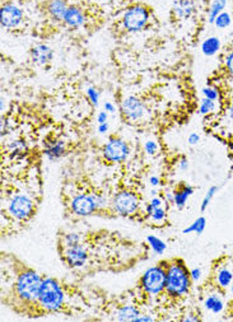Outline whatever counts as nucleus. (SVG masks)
<instances>
[{
    "instance_id": "28",
    "label": "nucleus",
    "mask_w": 233,
    "mask_h": 322,
    "mask_svg": "<svg viewBox=\"0 0 233 322\" xmlns=\"http://www.w3.org/2000/svg\"><path fill=\"white\" fill-rule=\"evenodd\" d=\"M219 191V187L218 186H212L208 190V193H206V195L204 196L203 199V203H201V207H200V209H201V211H205L206 208L209 207L210 201H212V199H213L214 196H216V193Z\"/></svg>"
},
{
    "instance_id": "9",
    "label": "nucleus",
    "mask_w": 233,
    "mask_h": 322,
    "mask_svg": "<svg viewBox=\"0 0 233 322\" xmlns=\"http://www.w3.org/2000/svg\"><path fill=\"white\" fill-rule=\"evenodd\" d=\"M71 211L78 217H89L98 210L93 193H79L70 201Z\"/></svg>"
},
{
    "instance_id": "26",
    "label": "nucleus",
    "mask_w": 233,
    "mask_h": 322,
    "mask_svg": "<svg viewBox=\"0 0 233 322\" xmlns=\"http://www.w3.org/2000/svg\"><path fill=\"white\" fill-rule=\"evenodd\" d=\"M216 107V101H212V99H208V98H205V97H204V98L201 99V102H200L199 113H200V115H203V116L209 115V113L214 112Z\"/></svg>"
},
{
    "instance_id": "21",
    "label": "nucleus",
    "mask_w": 233,
    "mask_h": 322,
    "mask_svg": "<svg viewBox=\"0 0 233 322\" xmlns=\"http://www.w3.org/2000/svg\"><path fill=\"white\" fill-rule=\"evenodd\" d=\"M138 316H140L139 309L130 305L122 306L116 311V319L118 321H135Z\"/></svg>"
},
{
    "instance_id": "33",
    "label": "nucleus",
    "mask_w": 233,
    "mask_h": 322,
    "mask_svg": "<svg viewBox=\"0 0 233 322\" xmlns=\"http://www.w3.org/2000/svg\"><path fill=\"white\" fill-rule=\"evenodd\" d=\"M144 150H146L147 154L153 156V154H155L157 150H158V145H157V143L153 142V140H148V142H146V144H144Z\"/></svg>"
},
{
    "instance_id": "5",
    "label": "nucleus",
    "mask_w": 233,
    "mask_h": 322,
    "mask_svg": "<svg viewBox=\"0 0 233 322\" xmlns=\"http://www.w3.org/2000/svg\"><path fill=\"white\" fill-rule=\"evenodd\" d=\"M149 22V10L143 5H133L122 14V27L128 32H140Z\"/></svg>"
},
{
    "instance_id": "11",
    "label": "nucleus",
    "mask_w": 233,
    "mask_h": 322,
    "mask_svg": "<svg viewBox=\"0 0 233 322\" xmlns=\"http://www.w3.org/2000/svg\"><path fill=\"white\" fill-rule=\"evenodd\" d=\"M23 22V12L16 4H4L0 9V23L7 30H14Z\"/></svg>"
},
{
    "instance_id": "19",
    "label": "nucleus",
    "mask_w": 233,
    "mask_h": 322,
    "mask_svg": "<svg viewBox=\"0 0 233 322\" xmlns=\"http://www.w3.org/2000/svg\"><path fill=\"white\" fill-rule=\"evenodd\" d=\"M68 8V4L65 0H50L48 4V13L56 22H63Z\"/></svg>"
},
{
    "instance_id": "49",
    "label": "nucleus",
    "mask_w": 233,
    "mask_h": 322,
    "mask_svg": "<svg viewBox=\"0 0 233 322\" xmlns=\"http://www.w3.org/2000/svg\"><path fill=\"white\" fill-rule=\"evenodd\" d=\"M232 246H233V243H232Z\"/></svg>"
},
{
    "instance_id": "20",
    "label": "nucleus",
    "mask_w": 233,
    "mask_h": 322,
    "mask_svg": "<svg viewBox=\"0 0 233 322\" xmlns=\"http://www.w3.org/2000/svg\"><path fill=\"white\" fill-rule=\"evenodd\" d=\"M65 148H67V145L63 140H54V142L49 143L48 146L45 148L44 153L49 160H59L60 157L65 154Z\"/></svg>"
},
{
    "instance_id": "13",
    "label": "nucleus",
    "mask_w": 233,
    "mask_h": 322,
    "mask_svg": "<svg viewBox=\"0 0 233 322\" xmlns=\"http://www.w3.org/2000/svg\"><path fill=\"white\" fill-rule=\"evenodd\" d=\"M214 285L220 290H227L230 289L231 284L233 282V265L228 262H222L219 265H216L213 273Z\"/></svg>"
},
{
    "instance_id": "4",
    "label": "nucleus",
    "mask_w": 233,
    "mask_h": 322,
    "mask_svg": "<svg viewBox=\"0 0 233 322\" xmlns=\"http://www.w3.org/2000/svg\"><path fill=\"white\" fill-rule=\"evenodd\" d=\"M166 268L165 264L161 262L157 266H152L149 268L144 274L142 275V278L139 280V285L143 289V292L148 295H158L166 290Z\"/></svg>"
},
{
    "instance_id": "7",
    "label": "nucleus",
    "mask_w": 233,
    "mask_h": 322,
    "mask_svg": "<svg viewBox=\"0 0 233 322\" xmlns=\"http://www.w3.org/2000/svg\"><path fill=\"white\" fill-rule=\"evenodd\" d=\"M8 209L14 218H17L19 221H27L28 218L32 217V214H33L34 203L27 195L18 193L12 197Z\"/></svg>"
},
{
    "instance_id": "43",
    "label": "nucleus",
    "mask_w": 233,
    "mask_h": 322,
    "mask_svg": "<svg viewBox=\"0 0 233 322\" xmlns=\"http://www.w3.org/2000/svg\"><path fill=\"white\" fill-rule=\"evenodd\" d=\"M180 168L183 171H186L187 168H189V162H187V160H186L185 157H183V160L180 161Z\"/></svg>"
},
{
    "instance_id": "15",
    "label": "nucleus",
    "mask_w": 233,
    "mask_h": 322,
    "mask_svg": "<svg viewBox=\"0 0 233 322\" xmlns=\"http://www.w3.org/2000/svg\"><path fill=\"white\" fill-rule=\"evenodd\" d=\"M31 58L34 64L46 65L54 58V51L51 50L48 45L38 44L31 50Z\"/></svg>"
},
{
    "instance_id": "8",
    "label": "nucleus",
    "mask_w": 233,
    "mask_h": 322,
    "mask_svg": "<svg viewBox=\"0 0 233 322\" xmlns=\"http://www.w3.org/2000/svg\"><path fill=\"white\" fill-rule=\"evenodd\" d=\"M130 154V148L120 138L112 136L103 146V157L110 162H124Z\"/></svg>"
},
{
    "instance_id": "12",
    "label": "nucleus",
    "mask_w": 233,
    "mask_h": 322,
    "mask_svg": "<svg viewBox=\"0 0 233 322\" xmlns=\"http://www.w3.org/2000/svg\"><path fill=\"white\" fill-rule=\"evenodd\" d=\"M65 262L70 268H82L85 265L88 260V252L85 247L81 243L70 244V246H64V252H63Z\"/></svg>"
},
{
    "instance_id": "38",
    "label": "nucleus",
    "mask_w": 233,
    "mask_h": 322,
    "mask_svg": "<svg viewBox=\"0 0 233 322\" xmlns=\"http://www.w3.org/2000/svg\"><path fill=\"white\" fill-rule=\"evenodd\" d=\"M107 119H108L107 112H106V111L98 112V115H97V122H98V124H105V122H107Z\"/></svg>"
},
{
    "instance_id": "36",
    "label": "nucleus",
    "mask_w": 233,
    "mask_h": 322,
    "mask_svg": "<svg viewBox=\"0 0 233 322\" xmlns=\"http://www.w3.org/2000/svg\"><path fill=\"white\" fill-rule=\"evenodd\" d=\"M187 142H189L190 145H195L200 142V136L196 134V132H191L189 136H187Z\"/></svg>"
},
{
    "instance_id": "24",
    "label": "nucleus",
    "mask_w": 233,
    "mask_h": 322,
    "mask_svg": "<svg viewBox=\"0 0 233 322\" xmlns=\"http://www.w3.org/2000/svg\"><path fill=\"white\" fill-rule=\"evenodd\" d=\"M206 228V219L204 217H199L196 221H194L193 223L190 224L189 227H186L185 229H183V234H189V233H195V234H201Z\"/></svg>"
},
{
    "instance_id": "17",
    "label": "nucleus",
    "mask_w": 233,
    "mask_h": 322,
    "mask_svg": "<svg viewBox=\"0 0 233 322\" xmlns=\"http://www.w3.org/2000/svg\"><path fill=\"white\" fill-rule=\"evenodd\" d=\"M219 288H216V292L206 294L205 298H204V307H205V309H208L209 312L214 313V315H218V313H220L224 309L223 297L219 293Z\"/></svg>"
},
{
    "instance_id": "48",
    "label": "nucleus",
    "mask_w": 233,
    "mask_h": 322,
    "mask_svg": "<svg viewBox=\"0 0 233 322\" xmlns=\"http://www.w3.org/2000/svg\"><path fill=\"white\" fill-rule=\"evenodd\" d=\"M1 111H4V99H1Z\"/></svg>"
},
{
    "instance_id": "27",
    "label": "nucleus",
    "mask_w": 233,
    "mask_h": 322,
    "mask_svg": "<svg viewBox=\"0 0 233 322\" xmlns=\"http://www.w3.org/2000/svg\"><path fill=\"white\" fill-rule=\"evenodd\" d=\"M231 16L230 13H227V12H222V13L218 14V17L216 18L214 20V24H216V28H227L228 26H231Z\"/></svg>"
},
{
    "instance_id": "44",
    "label": "nucleus",
    "mask_w": 233,
    "mask_h": 322,
    "mask_svg": "<svg viewBox=\"0 0 233 322\" xmlns=\"http://www.w3.org/2000/svg\"><path fill=\"white\" fill-rule=\"evenodd\" d=\"M149 182H150V185H152V186L155 187V186H158L159 183H161V180H159L157 176H152L150 178H149Z\"/></svg>"
},
{
    "instance_id": "47",
    "label": "nucleus",
    "mask_w": 233,
    "mask_h": 322,
    "mask_svg": "<svg viewBox=\"0 0 233 322\" xmlns=\"http://www.w3.org/2000/svg\"><path fill=\"white\" fill-rule=\"evenodd\" d=\"M230 293H231V295L233 297V282H232V284H231V287H230Z\"/></svg>"
},
{
    "instance_id": "41",
    "label": "nucleus",
    "mask_w": 233,
    "mask_h": 322,
    "mask_svg": "<svg viewBox=\"0 0 233 322\" xmlns=\"http://www.w3.org/2000/svg\"><path fill=\"white\" fill-rule=\"evenodd\" d=\"M103 107H105V111L106 112H110V113H112V112H115V106L112 105L111 102H105V105H103Z\"/></svg>"
},
{
    "instance_id": "32",
    "label": "nucleus",
    "mask_w": 233,
    "mask_h": 322,
    "mask_svg": "<svg viewBox=\"0 0 233 322\" xmlns=\"http://www.w3.org/2000/svg\"><path fill=\"white\" fill-rule=\"evenodd\" d=\"M81 243V236L78 233H68L64 237V246H70V244Z\"/></svg>"
},
{
    "instance_id": "1",
    "label": "nucleus",
    "mask_w": 233,
    "mask_h": 322,
    "mask_svg": "<svg viewBox=\"0 0 233 322\" xmlns=\"http://www.w3.org/2000/svg\"><path fill=\"white\" fill-rule=\"evenodd\" d=\"M166 268V293L172 298H183L189 294L191 288V275L181 258H171L163 261Z\"/></svg>"
},
{
    "instance_id": "10",
    "label": "nucleus",
    "mask_w": 233,
    "mask_h": 322,
    "mask_svg": "<svg viewBox=\"0 0 233 322\" xmlns=\"http://www.w3.org/2000/svg\"><path fill=\"white\" fill-rule=\"evenodd\" d=\"M120 111L125 119L130 121H138L147 113L146 105L142 101L134 96H129L122 99L121 105H120Z\"/></svg>"
},
{
    "instance_id": "40",
    "label": "nucleus",
    "mask_w": 233,
    "mask_h": 322,
    "mask_svg": "<svg viewBox=\"0 0 233 322\" xmlns=\"http://www.w3.org/2000/svg\"><path fill=\"white\" fill-rule=\"evenodd\" d=\"M108 131V122L105 124H98V132L100 134H106Z\"/></svg>"
},
{
    "instance_id": "18",
    "label": "nucleus",
    "mask_w": 233,
    "mask_h": 322,
    "mask_svg": "<svg viewBox=\"0 0 233 322\" xmlns=\"http://www.w3.org/2000/svg\"><path fill=\"white\" fill-rule=\"evenodd\" d=\"M194 193V187L187 185V183H181L175 191H173V204L176 205V208L181 210L183 209L189 200V197Z\"/></svg>"
},
{
    "instance_id": "29",
    "label": "nucleus",
    "mask_w": 233,
    "mask_h": 322,
    "mask_svg": "<svg viewBox=\"0 0 233 322\" xmlns=\"http://www.w3.org/2000/svg\"><path fill=\"white\" fill-rule=\"evenodd\" d=\"M148 217H150L154 222H163L167 218V211L163 209L162 207L159 208H155V209H153V211L150 214H149Z\"/></svg>"
},
{
    "instance_id": "30",
    "label": "nucleus",
    "mask_w": 233,
    "mask_h": 322,
    "mask_svg": "<svg viewBox=\"0 0 233 322\" xmlns=\"http://www.w3.org/2000/svg\"><path fill=\"white\" fill-rule=\"evenodd\" d=\"M85 92H87L88 98H89V101H91L92 105L97 107L98 102H100V92H98L95 87H88L87 91Z\"/></svg>"
},
{
    "instance_id": "16",
    "label": "nucleus",
    "mask_w": 233,
    "mask_h": 322,
    "mask_svg": "<svg viewBox=\"0 0 233 322\" xmlns=\"http://www.w3.org/2000/svg\"><path fill=\"white\" fill-rule=\"evenodd\" d=\"M63 22H64V23L70 28L82 27V26L85 23L84 12H83L81 8L71 5V7H69L68 10H67V13H65Z\"/></svg>"
},
{
    "instance_id": "34",
    "label": "nucleus",
    "mask_w": 233,
    "mask_h": 322,
    "mask_svg": "<svg viewBox=\"0 0 233 322\" xmlns=\"http://www.w3.org/2000/svg\"><path fill=\"white\" fill-rule=\"evenodd\" d=\"M224 65H226L227 71H228V73H230V74L233 77V51H231L230 54L226 56Z\"/></svg>"
},
{
    "instance_id": "35",
    "label": "nucleus",
    "mask_w": 233,
    "mask_h": 322,
    "mask_svg": "<svg viewBox=\"0 0 233 322\" xmlns=\"http://www.w3.org/2000/svg\"><path fill=\"white\" fill-rule=\"evenodd\" d=\"M190 275H191V279H193L194 282H198V280L201 278V269L200 268L191 269V270H190Z\"/></svg>"
},
{
    "instance_id": "14",
    "label": "nucleus",
    "mask_w": 233,
    "mask_h": 322,
    "mask_svg": "<svg viewBox=\"0 0 233 322\" xmlns=\"http://www.w3.org/2000/svg\"><path fill=\"white\" fill-rule=\"evenodd\" d=\"M172 12L179 19H190L196 12V4L194 0H175Z\"/></svg>"
},
{
    "instance_id": "46",
    "label": "nucleus",
    "mask_w": 233,
    "mask_h": 322,
    "mask_svg": "<svg viewBox=\"0 0 233 322\" xmlns=\"http://www.w3.org/2000/svg\"><path fill=\"white\" fill-rule=\"evenodd\" d=\"M228 115H230V117H231V119L233 120V101L231 102L230 109H228Z\"/></svg>"
},
{
    "instance_id": "42",
    "label": "nucleus",
    "mask_w": 233,
    "mask_h": 322,
    "mask_svg": "<svg viewBox=\"0 0 233 322\" xmlns=\"http://www.w3.org/2000/svg\"><path fill=\"white\" fill-rule=\"evenodd\" d=\"M153 319L149 316H138L134 322H152Z\"/></svg>"
},
{
    "instance_id": "22",
    "label": "nucleus",
    "mask_w": 233,
    "mask_h": 322,
    "mask_svg": "<svg viewBox=\"0 0 233 322\" xmlns=\"http://www.w3.org/2000/svg\"><path fill=\"white\" fill-rule=\"evenodd\" d=\"M220 48V40L216 36L208 37L201 44V52L205 56H214Z\"/></svg>"
},
{
    "instance_id": "31",
    "label": "nucleus",
    "mask_w": 233,
    "mask_h": 322,
    "mask_svg": "<svg viewBox=\"0 0 233 322\" xmlns=\"http://www.w3.org/2000/svg\"><path fill=\"white\" fill-rule=\"evenodd\" d=\"M201 92H203L204 97L208 99L216 101V99L219 98V92H218V89L213 88V87H204Z\"/></svg>"
},
{
    "instance_id": "39",
    "label": "nucleus",
    "mask_w": 233,
    "mask_h": 322,
    "mask_svg": "<svg viewBox=\"0 0 233 322\" xmlns=\"http://www.w3.org/2000/svg\"><path fill=\"white\" fill-rule=\"evenodd\" d=\"M149 204H150V207H152L153 209H155V208L162 207L163 201H162V199H161V197H153Z\"/></svg>"
},
{
    "instance_id": "6",
    "label": "nucleus",
    "mask_w": 233,
    "mask_h": 322,
    "mask_svg": "<svg viewBox=\"0 0 233 322\" xmlns=\"http://www.w3.org/2000/svg\"><path fill=\"white\" fill-rule=\"evenodd\" d=\"M111 205L114 211L117 213L118 215L128 217V215H133L138 210L139 199L135 193H130V191H120L114 196Z\"/></svg>"
},
{
    "instance_id": "37",
    "label": "nucleus",
    "mask_w": 233,
    "mask_h": 322,
    "mask_svg": "<svg viewBox=\"0 0 233 322\" xmlns=\"http://www.w3.org/2000/svg\"><path fill=\"white\" fill-rule=\"evenodd\" d=\"M10 148L16 150V152H19V150L24 149L26 145H24L23 142H19V140H17V142H12V144H10Z\"/></svg>"
},
{
    "instance_id": "2",
    "label": "nucleus",
    "mask_w": 233,
    "mask_h": 322,
    "mask_svg": "<svg viewBox=\"0 0 233 322\" xmlns=\"http://www.w3.org/2000/svg\"><path fill=\"white\" fill-rule=\"evenodd\" d=\"M44 278L32 269L23 268L14 282V295L22 305L37 306Z\"/></svg>"
},
{
    "instance_id": "25",
    "label": "nucleus",
    "mask_w": 233,
    "mask_h": 322,
    "mask_svg": "<svg viewBox=\"0 0 233 322\" xmlns=\"http://www.w3.org/2000/svg\"><path fill=\"white\" fill-rule=\"evenodd\" d=\"M147 242H148L149 246L152 247V250L157 255H163L166 250H167V244H166L161 238L155 237V236H148V237H147Z\"/></svg>"
},
{
    "instance_id": "3",
    "label": "nucleus",
    "mask_w": 233,
    "mask_h": 322,
    "mask_svg": "<svg viewBox=\"0 0 233 322\" xmlns=\"http://www.w3.org/2000/svg\"><path fill=\"white\" fill-rule=\"evenodd\" d=\"M65 294L60 283L54 278H44L37 307L42 312H58L63 307Z\"/></svg>"
},
{
    "instance_id": "23",
    "label": "nucleus",
    "mask_w": 233,
    "mask_h": 322,
    "mask_svg": "<svg viewBox=\"0 0 233 322\" xmlns=\"http://www.w3.org/2000/svg\"><path fill=\"white\" fill-rule=\"evenodd\" d=\"M227 5V0H213L210 4V8L208 10V22L210 24H214V20L218 17V14L222 13Z\"/></svg>"
},
{
    "instance_id": "45",
    "label": "nucleus",
    "mask_w": 233,
    "mask_h": 322,
    "mask_svg": "<svg viewBox=\"0 0 233 322\" xmlns=\"http://www.w3.org/2000/svg\"><path fill=\"white\" fill-rule=\"evenodd\" d=\"M199 317H198V316H195V315H193V313H189V315H187V317H185V319H183V321H193V322H196V321H199Z\"/></svg>"
}]
</instances>
